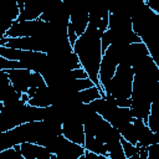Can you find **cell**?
Instances as JSON below:
<instances>
[{
	"mask_svg": "<svg viewBox=\"0 0 159 159\" xmlns=\"http://www.w3.org/2000/svg\"><path fill=\"white\" fill-rule=\"evenodd\" d=\"M101 36L102 34L97 29L88 25L84 34L81 35L72 46V51L78 57L81 67L87 72L88 78L97 87H99L98 71L103 56L101 48Z\"/></svg>",
	"mask_w": 159,
	"mask_h": 159,
	"instance_id": "cell-1",
	"label": "cell"
},
{
	"mask_svg": "<svg viewBox=\"0 0 159 159\" xmlns=\"http://www.w3.org/2000/svg\"><path fill=\"white\" fill-rule=\"evenodd\" d=\"M134 72L127 63H119L112 80L103 87V93L109 94L114 99V104L122 99H129L132 94Z\"/></svg>",
	"mask_w": 159,
	"mask_h": 159,
	"instance_id": "cell-2",
	"label": "cell"
},
{
	"mask_svg": "<svg viewBox=\"0 0 159 159\" xmlns=\"http://www.w3.org/2000/svg\"><path fill=\"white\" fill-rule=\"evenodd\" d=\"M46 148L55 154L57 159H78L86 152L83 145L72 143L61 134L52 138Z\"/></svg>",
	"mask_w": 159,
	"mask_h": 159,
	"instance_id": "cell-3",
	"label": "cell"
},
{
	"mask_svg": "<svg viewBox=\"0 0 159 159\" xmlns=\"http://www.w3.org/2000/svg\"><path fill=\"white\" fill-rule=\"evenodd\" d=\"M50 31V24L42 20L34 21H14L10 29L6 31V37H32L45 35Z\"/></svg>",
	"mask_w": 159,
	"mask_h": 159,
	"instance_id": "cell-4",
	"label": "cell"
},
{
	"mask_svg": "<svg viewBox=\"0 0 159 159\" xmlns=\"http://www.w3.org/2000/svg\"><path fill=\"white\" fill-rule=\"evenodd\" d=\"M61 135L67 140L83 145L84 143V128L83 123L75 116H70L62 120L61 124Z\"/></svg>",
	"mask_w": 159,
	"mask_h": 159,
	"instance_id": "cell-5",
	"label": "cell"
},
{
	"mask_svg": "<svg viewBox=\"0 0 159 159\" xmlns=\"http://www.w3.org/2000/svg\"><path fill=\"white\" fill-rule=\"evenodd\" d=\"M5 72L9 77L10 84L16 92L26 93L29 91L32 71L27 68H14V70H6Z\"/></svg>",
	"mask_w": 159,
	"mask_h": 159,
	"instance_id": "cell-6",
	"label": "cell"
},
{
	"mask_svg": "<svg viewBox=\"0 0 159 159\" xmlns=\"http://www.w3.org/2000/svg\"><path fill=\"white\" fill-rule=\"evenodd\" d=\"M70 25L75 30L76 35L80 37L84 34L88 26V10L81 7L80 5H75L70 9Z\"/></svg>",
	"mask_w": 159,
	"mask_h": 159,
	"instance_id": "cell-7",
	"label": "cell"
},
{
	"mask_svg": "<svg viewBox=\"0 0 159 159\" xmlns=\"http://www.w3.org/2000/svg\"><path fill=\"white\" fill-rule=\"evenodd\" d=\"M19 152L24 159H50L52 153L43 145L36 143L19 144Z\"/></svg>",
	"mask_w": 159,
	"mask_h": 159,
	"instance_id": "cell-8",
	"label": "cell"
},
{
	"mask_svg": "<svg viewBox=\"0 0 159 159\" xmlns=\"http://www.w3.org/2000/svg\"><path fill=\"white\" fill-rule=\"evenodd\" d=\"M83 148H84V150L94 153L97 155H107V150H106L104 143L102 140H99L98 138H96L94 135H91L88 133H84Z\"/></svg>",
	"mask_w": 159,
	"mask_h": 159,
	"instance_id": "cell-9",
	"label": "cell"
},
{
	"mask_svg": "<svg viewBox=\"0 0 159 159\" xmlns=\"http://www.w3.org/2000/svg\"><path fill=\"white\" fill-rule=\"evenodd\" d=\"M77 96V99L81 104H89L92 102H94L96 99H99L104 96L103 91L101 87H97V86H93L91 88H87L84 91H81V92H77L76 93Z\"/></svg>",
	"mask_w": 159,
	"mask_h": 159,
	"instance_id": "cell-10",
	"label": "cell"
},
{
	"mask_svg": "<svg viewBox=\"0 0 159 159\" xmlns=\"http://www.w3.org/2000/svg\"><path fill=\"white\" fill-rule=\"evenodd\" d=\"M46 86L47 84H46L42 75L39 72H32L31 78H30V88H43Z\"/></svg>",
	"mask_w": 159,
	"mask_h": 159,
	"instance_id": "cell-11",
	"label": "cell"
},
{
	"mask_svg": "<svg viewBox=\"0 0 159 159\" xmlns=\"http://www.w3.org/2000/svg\"><path fill=\"white\" fill-rule=\"evenodd\" d=\"M120 144H122V148H123V152H124L125 159H128V158L133 157V155H134V154H137V153H138V150H139V148H138L137 145H133L132 143H129V142L124 140L123 138L120 139Z\"/></svg>",
	"mask_w": 159,
	"mask_h": 159,
	"instance_id": "cell-12",
	"label": "cell"
},
{
	"mask_svg": "<svg viewBox=\"0 0 159 159\" xmlns=\"http://www.w3.org/2000/svg\"><path fill=\"white\" fill-rule=\"evenodd\" d=\"M14 68H22V66L16 61H10V60H6L5 57L0 56V71L14 70Z\"/></svg>",
	"mask_w": 159,
	"mask_h": 159,
	"instance_id": "cell-13",
	"label": "cell"
},
{
	"mask_svg": "<svg viewBox=\"0 0 159 159\" xmlns=\"http://www.w3.org/2000/svg\"><path fill=\"white\" fill-rule=\"evenodd\" d=\"M70 76L72 80H83V78H88V75L87 72L81 67V68H76V70H72L70 71Z\"/></svg>",
	"mask_w": 159,
	"mask_h": 159,
	"instance_id": "cell-14",
	"label": "cell"
},
{
	"mask_svg": "<svg viewBox=\"0 0 159 159\" xmlns=\"http://www.w3.org/2000/svg\"><path fill=\"white\" fill-rule=\"evenodd\" d=\"M94 159H111V158H108L107 155H96Z\"/></svg>",
	"mask_w": 159,
	"mask_h": 159,
	"instance_id": "cell-15",
	"label": "cell"
},
{
	"mask_svg": "<svg viewBox=\"0 0 159 159\" xmlns=\"http://www.w3.org/2000/svg\"><path fill=\"white\" fill-rule=\"evenodd\" d=\"M128 159H140V158H139V155H138V153H137V154H134L133 157H130V158H128Z\"/></svg>",
	"mask_w": 159,
	"mask_h": 159,
	"instance_id": "cell-16",
	"label": "cell"
},
{
	"mask_svg": "<svg viewBox=\"0 0 159 159\" xmlns=\"http://www.w3.org/2000/svg\"><path fill=\"white\" fill-rule=\"evenodd\" d=\"M2 111H4V103H2V102H0V114L2 113Z\"/></svg>",
	"mask_w": 159,
	"mask_h": 159,
	"instance_id": "cell-17",
	"label": "cell"
}]
</instances>
